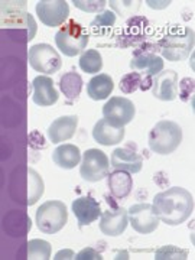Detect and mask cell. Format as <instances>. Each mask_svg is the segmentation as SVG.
I'll use <instances>...</instances> for the list:
<instances>
[{"label":"cell","mask_w":195,"mask_h":260,"mask_svg":"<svg viewBox=\"0 0 195 260\" xmlns=\"http://www.w3.org/2000/svg\"><path fill=\"white\" fill-rule=\"evenodd\" d=\"M45 192L42 177L34 168L20 167L12 172L9 179L10 198L20 205H34Z\"/></svg>","instance_id":"2"},{"label":"cell","mask_w":195,"mask_h":260,"mask_svg":"<svg viewBox=\"0 0 195 260\" xmlns=\"http://www.w3.org/2000/svg\"><path fill=\"white\" fill-rule=\"evenodd\" d=\"M93 138L95 142H99L103 146L117 145L124 138V129L123 127H116L106 119H102V120L97 121L95 126H94Z\"/></svg>","instance_id":"20"},{"label":"cell","mask_w":195,"mask_h":260,"mask_svg":"<svg viewBox=\"0 0 195 260\" xmlns=\"http://www.w3.org/2000/svg\"><path fill=\"white\" fill-rule=\"evenodd\" d=\"M152 94L162 102H172L178 97V74L174 70L160 71L153 77Z\"/></svg>","instance_id":"14"},{"label":"cell","mask_w":195,"mask_h":260,"mask_svg":"<svg viewBox=\"0 0 195 260\" xmlns=\"http://www.w3.org/2000/svg\"><path fill=\"white\" fill-rule=\"evenodd\" d=\"M29 65L41 74L52 75L62 67V59L58 51L48 44H37L29 48Z\"/></svg>","instance_id":"8"},{"label":"cell","mask_w":195,"mask_h":260,"mask_svg":"<svg viewBox=\"0 0 195 260\" xmlns=\"http://www.w3.org/2000/svg\"><path fill=\"white\" fill-rule=\"evenodd\" d=\"M135 104L126 97H112L103 107V117L116 127H124L135 117Z\"/></svg>","instance_id":"11"},{"label":"cell","mask_w":195,"mask_h":260,"mask_svg":"<svg viewBox=\"0 0 195 260\" xmlns=\"http://www.w3.org/2000/svg\"><path fill=\"white\" fill-rule=\"evenodd\" d=\"M164 58L171 62L185 61L191 55L195 44V34L189 26H172L168 34L156 42Z\"/></svg>","instance_id":"3"},{"label":"cell","mask_w":195,"mask_h":260,"mask_svg":"<svg viewBox=\"0 0 195 260\" xmlns=\"http://www.w3.org/2000/svg\"><path fill=\"white\" fill-rule=\"evenodd\" d=\"M73 213H74L75 218L78 221L80 227L84 225H90L94 223L100 215H102V210H100V204L97 200H94L93 197H80L73 201Z\"/></svg>","instance_id":"15"},{"label":"cell","mask_w":195,"mask_h":260,"mask_svg":"<svg viewBox=\"0 0 195 260\" xmlns=\"http://www.w3.org/2000/svg\"><path fill=\"white\" fill-rule=\"evenodd\" d=\"M158 51V44H153V42L145 41V42H142L139 47L133 51V55H139V54H156Z\"/></svg>","instance_id":"33"},{"label":"cell","mask_w":195,"mask_h":260,"mask_svg":"<svg viewBox=\"0 0 195 260\" xmlns=\"http://www.w3.org/2000/svg\"><path fill=\"white\" fill-rule=\"evenodd\" d=\"M75 259L77 260H102V254L99 253V251H95L94 249H91V247H87V249H83V250L80 251L77 256H75Z\"/></svg>","instance_id":"34"},{"label":"cell","mask_w":195,"mask_h":260,"mask_svg":"<svg viewBox=\"0 0 195 260\" xmlns=\"http://www.w3.org/2000/svg\"><path fill=\"white\" fill-rule=\"evenodd\" d=\"M130 68L136 73L148 77H155L164 71V58L156 54H139L133 55L130 61Z\"/></svg>","instance_id":"19"},{"label":"cell","mask_w":195,"mask_h":260,"mask_svg":"<svg viewBox=\"0 0 195 260\" xmlns=\"http://www.w3.org/2000/svg\"><path fill=\"white\" fill-rule=\"evenodd\" d=\"M110 160L100 149L85 150L80 167V174L87 182H99L109 175Z\"/></svg>","instance_id":"9"},{"label":"cell","mask_w":195,"mask_h":260,"mask_svg":"<svg viewBox=\"0 0 195 260\" xmlns=\"http://www.w3.org/2000/svg\"><path fill=\"white\" fill-rule=\"evenodd\" d=\"M75 8L84 10V12H90V13H95L99 10L104 9L106 6V0H93V2H83V0H73Z\"/></svg>","instance_id":"32"},{"label":"cell","mask_w":195,"mask_h":260,"mask_svg":"<svg viewBox=\"0 0 195 260\" xmlns=\"http://www.w3.org/2000/svg\"><path fill=\"white\" fill-rule=\"evenodd\" d=\"M107 185L110 189V194L116 200H123L133 189V178L129 172L116 169L114 172L107 175Z\"/></svg>","instance_id":"21"},{"label":"cell","mask_w":195,"mask_h":260,"mask_svg":"<svg viewBox=\"0 0 195 260\" xmlns=\"http://www.w3.org/2000/svg\"><path fill=\"white\" fill-rule=\"evenodd\" d=\"M142 77L143 75L140 73H129L126 74L120 80V90L124 94H132L135 93L136 90L140 88V84H142Z\"/></svg>","instance_id":"30"},{"label":"cell","mask_w":195,"mask_h":260,"mask_svg":"<svg viewBox=\"0 0 195 260\" xmlns=\"http://www.w3.org/2000/svg\"><path fill=\"white\" fill-rule=\"evenodd\" d=\"M114 88L113 78L107 74H97L87 84V94L91 100H106Z\"/></svg>","instance_id":"23"},{"label":"cell","mask_w":195,"mask_h":260,"mask_svg":"<svg viewBox=\"0 0 195 260\" xmlns=\"http://www.w3.org/2000/svg\"><path fill=\"white\" fill-rule=\"evenodd\" d=\"M127 214H129V223L132 224L135 232L140 234H150L158 230L159 218L153 213L152 204L140 203V204L132 205Z\"/></svg>","instance_id":"13"},{"label":"cell","mask_w":195,"mask_h":260,"mask_svg":"<svg viewBox=\"0 0 195 260\" xmlns=\"http://www.w3.org/2000/svg\"><path fill=\"white\" fill-rule=\"evenodd\" d=\"M106 201L110 205V208L102 214L100 232L109 237L121 236V233H124L127 223H129V214L123 207H119L116 204L114 200L110 197H106Z\"/></svg>","instance_id":"10"},{"label":"cell","mask_w":195,"mask_h":260,"mask_svg":"<svg viewBox=\"0 0 195 260\" xmlns=\"http://www.w3.org/2000/svg\"><path fill=\"white\" fill-rule=\"evenodd\" d=\"M188 257V250L179 249L177 246L168 244L156 250L155 259L156 260H185Z\"/></svg>","instance_id":"29"},{"label":"cell","mask_w":195,"mask_h":260,"mask_svg":"<svg viewBox=\"0 0 195 260\" xmlns=\"http://www.w3.org/2000/svg\"><path fill=\"white\" fill-rule=\"evenodd\" d=\"M178 88H179V97L182 102H189L194 95L195 84L194 78H184L181 83H178Z\"/></svg>","instance_id":"31"},{"label":"cell","mask_w":195,"mask_h":260,"mask_svg":"<svg viewBox=\"0 0 195 260\" xmlns=\"http://www.w3.org/2000/svg\"><path fill=\"white\" fill-rule=\"evenodd\" d=\"M152 83H153V78L152 77H148V75H143L142 77V84H140V88L142 91H148L152 88Z\"/></svg>","instance_id":"35"},{"label":"cell","mask_w":195,"mask_h":260,"mask_svg":"<svg viewBox=\"0 0 195 260\" xmlns=\"http://www.w3.org/2000/svg\"><path fill=\"white\" fill-rule=\"evenodd\" d=\"M80 68L87 74H99L103 68V58L97 49H87L80 56Z\"/></svg>","instance_id":"27"},{"label":"cell","mask_w":195,"mask_h":260,"mask_svg":"<svg viewBox=\"0 0 195 260\" xmlns=\"http://www.w3.org/2000/svg\"><path fill=\"white\" fill-rule=\"evenodd\" d=\"M78 126L77 116H62L52 121V124L48 129V138L52 143H62L65 140L71 139L75 135V130Z\"/></svg>","instance_id":"18"},{"label":"cell","mask_w":195,"mask_h":260,"mask_svg":"<svg viewBox=\"0 0 195 260\" xmlns=\"http://www.w3.org/2000/svg\"><path fill=\"white\" fill-rule=\"evenodd\" d=\"M90 41L88 30L75 20L65 22L64 26L56 32L55 45L65 56L80 55Z\"/></svg>","instance_id":"5"},{"label":"cell","mask_w":195,"mask_h":260,"mask_svg":"<svg viewBox=\"0 0 195 260\" xmlns=\"http://www.w3.org/2000/svg\"><path fill=\"white\" fill-rule=\"evenodd\" d=\"M149 26V22L146 18L142 16H133L132 19L127 20L126 28L123 30V38L120 39H126V42L123 44V47H129L136 42H140L145 39V30Z\"/></svg>","instance_id":"24"},{"label":"cell","mask_w":195,"mask_h":260,"mask_svg":"<svg viewBox=\"0 0 195 260\" xmlns=\"http://www.w3.org/2000/svg\"><path fill=\"white\" fill-rule=\"evenodd\" d=\"M51 257V244L45 240L34 239L28 243V259H44Z\"/></svg>","instance_id":"28"},{"label":"cell","mask_w":195,"mask_h":260,"mask_svg":"<svg viewBox=\"0 0 195 260\" xmlns=\"http://www.w3.org/2000/svg\"><path fill=\"white\" fill-rule=\"evenodd\" d=\"M38 229L45 234H55L62 230L68 221V211L62 201H47L37 210Z\"/></svg>","instance_id":"7"},{"label":"cell","mask_w":195,"mask_h":260,"mask_svg":"<svg viewBox=\"0 0 195 260\" xmlns=\"http://www.w3.org/2000/svg\"><path fill=\"white\" fill-rule=\"evenodd\" d=\"M2 25L6 29L10 38L18 42H29L32 41L37 34V23L32 18L30 13H26L25 10H19L15 5V10H6L3 13Z\"/></svg>","instance_id":"6"},{"label":"cell","mask_w":195,"mask_h":260,"mask_svg":"<svg viewBox=\"0 0 195 260\" xmlns=\"http://www.w3.org/2000/svg\"><path fill=\"white\" fill-rule=\"evenodd\" d=\"M182 142V129L172 120L158 121L150 130L148 145L152 152L158 155H169L175 152Z\"/></svg>","instance_id":"4"},{"label":"cell","mask_w":195,"mask_h":260,"mask_svg":"<svg viewBox=\"0 0 195 260\" xmlns=\"http://www.w3.org/2000/svg\"><path fill=\"white\" fill-rule=\"evenodd\" d=\"M52 160L56 167L62 168V169H73L80 164L81 152H80L78 146L71 145V143H65V145L58 146L52 152Z\"/></svg>","instance_id":"22"},{"label":"cell","mask_w":195,"mask_h":260,"mask_svg":"<svg viewBox=\"0 0 195 260\" xmlns=\"http://www.w3.org/2000/svg\"><path fill=\"white\" fill-rule=\"evenodd\" d=\"M153 213L167 225H179L194 213V197L181 186H172L153 198Z\"/></svg>","instance_id":"1"},{"label":"cell","mask_w":195,"mask_h":260,"mask_svg":"<svg viewBox=\"0 0 195 260\" xmlns=\"http://www.w3.org/2000/svg\"><path fill=\"white\" fill-rule=\"evenodd\" d=\"M116 23V13L113 10H106L97 15L90 23V29L97 37H107Z\"/></svg>","instance_id":"26"},{"label":"cell","mask_w":195,"mask_h":260,"mask_svg":"<svg viewBox=\"0 0 195 260\" xmlns=\"http://www.w3.org/2000/svg\"><path fill=\"white\" fill-rule=\"evenodd\" d=\"M112 167L114 169L126 171L129 174H138L143 167V158L135 150L129 148H117L112 153Z\"/></svg>","instance_id":"17"},{"label":"cell","mask_w":195,"mask_h":260,"mask_svg":"<svg viewBox=\"0 0 195 260\" xmlns=\"http://www.w3.org/2000/svg\"><path fill=\"white\" fill-rule=\"evenodd\" d=\"M59 88L64 93L65 99L68 102H75L80 97L81 88H83V78H81V75L77 74L74 71L65 73L61 77V80H59Z\"/></svg>","instance_id":"25"},{"label":"cell","mask_w":195,"mask_h":260,"mask_svg":"<svg viewBox=\"0 0 195 260\" xmlns=\"http://www.w3.org/2000/svg\"><path fill=\"white\" fill-rule=\"evenodd\" d=\"M35 9L41 22L49 28L64 25L70 15V6L65 0H41Z\"/></svg>","instance_id":"12"},{"label":"cell","mask_w":195,"mask_h":260,"mask_svg":"<svg viewBox=\"0 0 195 260\" xmlns=\"http://www.w3.org/2000/svg\"><path fill=\"white\" fill-rule=\"evenodd\" d=\"M54 259L61 260V259H75V254L73 250H59L55 254Z\"/></svg>","instance_id":"36"},{"label":"cell","mask_w":195,"mask_h":260,"mask_svg":"<svg viewBox=\"0 0 195 260\" xmlns=\"http://www.w3.org/2000/svg\"><path fill=\"white\" fill-rule=\"evenodd\" d=\"M32 87H34L32 100L41 107H49V106L55 104L59 99L58 91L54 87V81L49 77L39 75L32 81Z\"/></svg>","instance_id":"16"}]
</instances>
